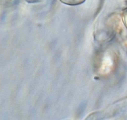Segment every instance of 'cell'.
Returning <instances> with one entry per match:
<instances>
[{"mask_svg":"<svg viewBox=\"0 0 127 120\" xmlns=\"http://www.w3.org/2000/svg\"><path fill=\"white\" fill-rule=\"evenodd\" d=\"M113 64L111 57L106 55L104 57L100 68V71L102 74H106L111 70Z\"/></svg>","mask_w":127,"mask_h":120,"instance_id":"obj_1","label":"cell"}]
</instances>
